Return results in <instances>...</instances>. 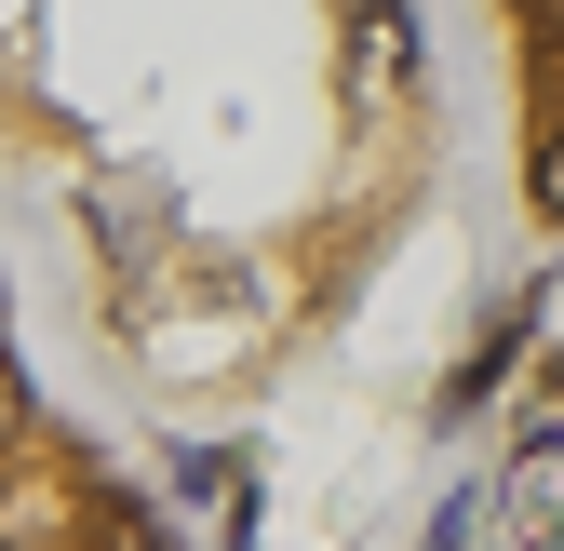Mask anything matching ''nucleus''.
I'll list each match as a JSON object with an SVG mask.
<instances>
[{
    "label": "nucleus",
    "mask_w": 564,
    "mask_h": 551,
    "mask_svg": "<svg viewBox=\"0 0 564 551\" xmlns=\"http://www.w3.org/2000/svg\"><path fill=\"white\" fill-rule=\"evenodd\" d=\"M0 551H175V525L14 350V296H0Z\"/></svg>",
    "instance_id": "obj_1"
},
{
    "label": "nucleus",
    "mask_w": 564,
    "mask_h": 551,
    "mask_svg": "<svg viewBox=\"0 0 564 551\" xmlns=\"http://www.w3.org/2000/svg\"><path fill=\"white\" fill-rule=\"evenodd\" d=\"M498 54H511V175L564 229V0H498Z\"/></svg>",
    "instance_id": "obj_2"
}]
</instances>
